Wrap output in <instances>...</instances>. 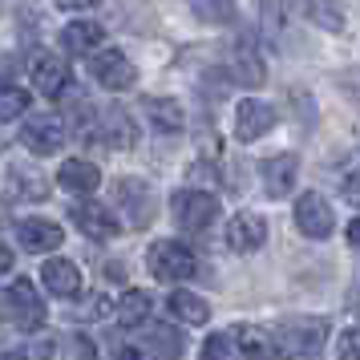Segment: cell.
I'll return each instance as SVG.
<instances>
[{
	"label": "cell",
	"instance_id": "obj_31",
	"mask_svg": "<svg viewBox=\"0 0 360 360\" xmlns=\"http://www.w3.org/2000/svg\"><path fill=\"white\" fill-rule=\"evenodd\" d=\"M61 356L65 360H98V344L89 340V336H69Z\"/></svg>",
	"mask_w": 360,
	"mask_h": 360
},
{
	"label": "cell",
	"instance_id": "obj_5",
	"mask_svg": "<svg viewBox=\"0 0 360 360\" xmlns=\"http://www.w3.org/2000/svg\"><path fill=\"white\" fill-rule=\"evenodd\" d=\"M89 73H94V82L105 85V89H130L134 85V65L130 57L122 49H114V45H105V49L89 53Z\"/></svg>",
	"mask_w": 360,
	"mask_h": 360
},
{
	"label": "cell",
	"instance_id": "obj_10",
	"mask_svg": "<svg viewBox=\"0 0 360 360\" xmlns=\"http://www.w3.org/2000/svg\"><path fill=\"white\" fill-rule=\"evenodd\" d=\"M227 73H231V82H239V85H263L267 82V65H263L259 49H255L247 37L235 41V49H231V57H227Z\"/></svg>",
	"mask_w": 360,
	"mask_h": 360
},
{
	"label": "cell",
	"instance_id": "obj_29",
	"mask_svg": "<svg viewBox=\"0 0 360 360\" xmlns=\"http://www.w3.org/2000/svg\"><path fill=\"white\" fill-rule=\"evenodd\" d=\"M308 13H311L316 25H324V29H332V33L344 29V17H340V4H336V0H308Z\"/></svg>",
	"mask_w": 360,
	"mask_h": 360
},
{
	"label": "cell",
	"instance_id": "obj_2",
	"mask_svg": "<svg viewBox=\"0 0 360 360\" xmlns=\"http://www.w3.org/2000/svg\"><path fill=\"white\" fill-rule=\"evenodd\" d=\"M0 311L13 320L17 328H25V332H33V328L45 324V300H41V292L33 288V279H17L8 292L0 295Z\"/></svg>",
	"mask_w": 360,
	"mask_h": 360
},
{
	"label": "cell",
	"instance_id": "obj_9",
	"mask_svg": "<svg viewBox=\"0 0 360 360\" xmlns=\"http://www.w3.org/2000/svg\"><path fill=\"white\" fill-rule=\"evenodd\" d=\"M276 126V110L267 105V101H255V98H247L235 105V138L239 142H255L259 134H267Z\"/></svg>",
	"mask_w": 360,
	"mask_h": 360
},
{
	"label": "cell",
	"instance_id": "obj_28",
	"mask_svg": "<svg viewBox=\"0 0 360 360\" xmlns=\"http://www.w3.org/2000/svg\"><path fill=\"white\" fill-rule=\"evenodd\" d=\"M239 352H243V348H239V340H235V332H214L211 340L202 344V356L198 360H239Z\"/></svg>",
	"mask_w": 360,
	"mask_h": 360
},
{
	"label": "cell",
	"instance_id": "obj_38",
	"mask_svg": "<svg viewBox=\"0 0 360 360\" xmlns=\"http://www.w3.org/2000/svg\"><path fill=\"white\" fill-rule=\"evenodd\" d=\"M348 243H352V251H360V219L348 223Z\"/></svg>",
	"mask_w": 360,
	"mask_h": 360
},
{
	"label": "cell",
	"instance_id": "obj_13",
	"mask_svg": "<svg viewBox=\"0 0 360 360\" xmlns=\"http://www.w3.org/2000/svg\"><path fill=\"white\" fill-rule=\"evenodd\" d=\"M17 239L25 251H33V255H45V251H57L61 239H65V231L49 223V219H20L17 223Z\"/></svg>",
	"mask_w": 360,
	"mask_h": 360
},
{
	"label": "cell",
	"instance_id": "obj_15",
	"mask_svg": "<svg viewBox=\"0 0 360 360\" xmlns=\"http://www.w3.org/2000/svg\"><path fill=\"white\" fill-rule=\"evenodd\" d=\"M69 85V69L57 53H37L33 57V89L45 94V98H57Z\"/></svg>",
	"mask_w": 360,
	"mask_h": 360
},
{
	"label": "cell",
	"instance_id": "obj_27",
	"mask_svg": "<svg viewBox=\"0 0 360 360\" xmlns=\"http://www.w3.org/2000/svg\"><path fill=\"white\" fill-rule=\"evenodd\" d=\"M191 8L207 25H231L235 20V0H191Z\"/></svg>",
	"mask_w": 360,
	"mask_h": 360
},
{
	"label": "cell",
	"instance_id": "obj_1",
	"mask_svg": "<svg viewBox=\"0 0 360 360\" xmlns=\"http://www.w3.org/2000/svg\"><path fill=\"white\" fill-rule=\"evenodd\" d=\"M271 332V348H276V360L288 356H316L328 340V320L324 316H292V320H279Z\"/></svg>",
	"mask_w": 360,
	"mask_h": 360
},
{
	"label": "cell",
	"instance_id": "obj_20",
	"mask_svg": "<svg viewBox=\"0 0 360 360\" xmlns=\"http://www.w3.org/2000/svg\"><path fill=\"white\" fill-rule=\"evenodd\" d=\"M57 182L65 186V191H73V195H89V191H98V166L85 162V158H65V166L57 170Z\"/></svg>",
	"mask_w": 360,
	"mask_h": 360
},
{
	"label": "cell",
	"instance_id": "obj_17",
	"mask_svg": "<svg viewBox=\"0 0 360 360\" xmlns=\"http://www.w3.org/2000/svg\"><path fill=\"white\" fill-rule=\"evenodd\" d=\"M73 223L89 235V239H114L117 235V219L105 207H98V202H77L73 207Z\"/></svg>",
	"mask_w": 360,
	"mask_h": 360
},
{
	"label": "cell",
	"instance_id": "obj_22",
	"mask_svg": "<svg viewBox=\"0 0 360 360\" xmlns=\"http://www.w3.org/2000/svg\"><path fill=\"white\" fill-rule=\"evenodd\" d=\"M142 105H146V117L158 126V130L179 134L182 126H186V114H182V105L174 98H146Z\"/></svg>",
	"mask_w": 360,
	"mask_h": 360
},
{
	"label": "cell",
	"instance_id": "obj_25",
	"mask_svg": "<svg viewBox=\"0 0 360 360\" xmlns=\"http://www.w3.org/2000/svg\"><path fill=\"white\" fill-rule=\"evenodd\" d=\"M235 340H239V348H243L247 356L255 360H276V348H271V332L267 328H255V324H239L235 328Z\"/></svg>",
	"mask_w": 360,
	"mask_h": 360
},
{
	"label": "cell",
	"instance_id": "obj_34",
	"mask_svg": "<svg viewBox=\"0 0 360 360\" xmlns=\"http://www.w3.org/2000/svg\"><path fill=\"white\" fill-rule=\"evenodd\" d=\"M110 348H114V360H142L134 348H126V340H122V336H114V340H110Z\"/></svg>",
	"mask_w": 360,
	"mask_h": 360
},
{
	"label": "cell",
	"instance_id": "obj_7",
	"mask_svg": "<svg viewBox=\"0 0 360 360\" xmlns=\"http://www.w3.org/2000/svg\"><path fill=\"white\" fill-rule=\"evenodd\" d=\"M20 142H25V150H33V154H57L61 142H65V122L57 114H33L25 122Z\"/></svg>",
	"mask_w": 360,
	"mask_h": 360
},
{
	"label": "cell",
	"instance_id": "obj_3",
	"mask_svg": "<svg viewBox=\"0 0 360 360\" xmlns=\"http://www.w3.org/2000/svg\"><path fill=\"white\" fill-rule=\"evenodd\" d=\"M146 267L154 279H166V283H174V279H191L195 276V251L179 239H166V243H154L146 255Z\"/></svg>",
	"mask_w": 360,
	"mask_h": 360
},
{
	"label": "cell",
	"instance_id": "obj_35",
	"mask_svg": "<svg viewBox=\"0 0 360 360\" xmlns=\"http://www.w3.org/2000/svg\"><path fill=\"white\" fill-rule=\"evenodd\" d=\"M49 352H53V344L45 340V336L37 340V348H33V344H29V356H33V360H45V356H49Z\"/></svg>",
	"mask_w": 360,
	"mask_h": 360
},
{
	"label": "cell",
	"instance_id": "obj_41",
	"mask_svg": "<svg viewBox=\"0 0 360 360\" xmlns=\"http://www.w3.org/2000/svg\"><path fill=\"white\" fill-rule=\"evenodd\" d=\"M0 360H20V356H13V352H4V356H0Z\"/></svg>",
	"mask_w": 360,
	"mask_h": 360
},
{
	"label": "cell",
	"instance_id": "obj_6",
	"mask_svg": "<svg viewBox=\"0 0 360 360\" xmlns=\"http://www.w3.org/2000/svg\"><path fill=\"white\" fill-rule=\"evenodd\" d=\"M295 227L304 231L308 239H328L336 231V214H332V207H328V198L320 191L300 195V202H295Z\"/></svg>",
	"mask_w": 360,
	"mask_h": 360
},
{
	"label": "cell",
	"instance_id": "obj_12",
	"mask_svg": "<svg viewBox=\"0 0 360 360\" xmlns=\"http://www.w3.org/2000/svg\"><path fill=\"white\" fill-rule=\"evenodd\" d=\"M263 239H267V223H263L259 214L239 211L227 223V247H231V251H239V255H247V251H259Z\"/></svg>",
	"mask_w": 360,
	"mask_h": 360
},
{
	"label": "cell",
	"instance_id": "obj_8",
	"mask_svg": "<svg viewBox=\"0 0 360 360\" xmlns=\"http://www.w3.org/2000/svg\"><path fill=\"white\" fill-rule=\"evenodd\" d=\"M114 195H117V202H122L130 227H146L150 219H154V195H150V186L142 179H117Z\"/></svg>",
	"mask_w": 360,
	"mask_h": 360
},
{
	"label": "cell",
	"instance_id": "obj_26",
	"mask_svg": "<svg viewBox=\"0 0 360 360\" xmlns=\"http://www.w3.org/2000/svg\"><path fill=\"white\" fill-rule=\"evenodd\" d=\"M150 308H154V300H150V292H142V288H130V292L117 300V320L122 324H146L150 320Z\"/></svg>",
	"mask_w": 360,
	"mask_h": 360
},
{
	"label": "cell",
	"instance_id": "obj_36",
	"mask_svg": "<svg viewBox=\"0 0 360 360\" xmlns=\"http://www.w3.org/2000/svg\"><path fill=\"white\" fill-rule=\"evenodd\" d=\"M344 195L352 198V202H360V174L356 179H344Z\"/></svg>",
	"mask_w": 360,
	"mask_h": 360
},
{
	"label": "cell",
	"instance_id": "obj_11",
	"mask_svg": "<svg viewBox=\"0 0 360 360\" xmlns=\"http://www.w3.org/2000/svg\"><path fill=\"white\" fill-rule=\"evenodd\" d=\"M259 179H263V191L271 198L292 195L295 179H300V158H295V154H276V158H267V162L259 166Z\"/></svg>",
	"mask_w": 360,
	"mask_h": 360
},
{
	"label": "cell",
	"instance_id": "obj_37",
	"mask_svg": "<svg viewBox=\"0 0 360 360\" xmlns=\"http://www.w3.org/2000/svg\"><path fill=\"white\" fill-rule=\"evenodd\" d=\"M8 82H13V61L0 57V89H8Z\"/></svg>",
	"mask_w": 360,
	"mask_h": 360
},
{
	"label": "cell",
	"instance_id": "obj_32",
	"mask_svg": "<svg viewBox=\"0 0 360 360\" xmlns=\"http://www.w3.org/2000/svg\"><path fill=\"white\" fill-rule=\"evenodd\" d=\"M336 352H340V360H360V324L336 336Z\"/></svg>",
	"mask_w": 360,
	"mask_h": 360
},
{
	"label": "cell",
	"instance_id": "obj_39",
	"mask_svg": "<svg viewBox=\"0 0 360 360\" xmlns=\"http://www.w3.org/2000/svg\"><path fill=\"white\" fill-rule=\"evenodd\" d=\"M57 8H89V4H98V0H53Z\"/></svg>",
	"mask_w": 360,
	"mask_h": 360
},
{
	"label": "cell",
	"instance_id": "obj_33",
	"mask_svg": "<svg viewBox=\"0 0 360 360\" xmlns=\"http://www.w3.org/2000/svg\"><path fill=\"white\" fill-rule=\"evenodd\" d=\"M105 311H110V300L105 295H89L85 308H73V320H101Z\"/></svg>",
	"mask_w": 360,
	"mask_h": 360
},
{
	"label": "cell",
	"instance_id": "obj_19",
	"mask_svg": "<svg viewBox=\"0 0 360 360\" xmlns=\"http://www.w3.org/2000/svg\"><path fill=\"white\" fill-rule=\"evenodd\" d=\"M41 279H45V288H49L53 295H61V300L82 292V271H77L69 259H49L45 267H41Z\"/></svg>",
	"mask_w": 360,
	"mask_h": 360
},
{
	"label": "cell",
	"instance_id": "obj_24",
	"mask_svg": "<svg viewBox=\"0 0 360 360\" xmlns=\"http://www.w3.org/2000/svg\"><path fill=\"white\" fill-rule=\"evenodd\" d=\"M166 308H170V316L174 320H182V324H207L211 320V308H207V300L195 292H174L170 300H166Z\"/></svg>",
	"mask_w": 360,
	"mask_h": 360
},
{
	"label": "cell",
	"instance_id": "obj_30",
	"mask_svg": "<svg viewBox=\"0 0 360 360\" xmlns=\"http://www.w3.org/2000/svg\"><path fill=\"white\" fill-rule=\"evenodd\" d=\"M29 110V94L25 89H0V122H17Z\"/></svg>",
	"mask_w": 360,
	"mask_h": 360
},
{
	"label": "cell",
	"instance_id": "obj_21",
	"mask_svg": "<svg viewBox=\"0 0 360 360\" xmlns=\"http://www.w3.org/2000/svg\"><path fill=\"white\" fill-rule=\"evenodd\" d=\"M8 186H13V195L25 198V202H41V198H49V182L41 170H29V166L13 162L8 166Z\"/></svg>",
	"mask_w": 360,
	"mask_h": 360
},
{
	"label": "cell",
	"instance_id": "obj_14",
	"mask_svg": "<svg viewBox=\"0 0 360 360\" xmlns=\"http://www.w3.org/2000/svg\"><path fill=\"white\" fill-rule=\"evenodd\" d=\"M98 134L110 142V146L117 150H126L138 142V126H134V117L122 110V105H101V114H98Z\"/></svg>",
	"mask_w": 360,
	"mask_h": 360
},
{
	"label": "cell",
	"instance_id": "obj_4",
	"mask_svg": "<svg viewBox=\"0 0 360 360\" xmlns=\"http://www.w3.org/2000/svg\"><path fill=\"white\" fill-rule=\"evenodd\" d=\"M170 207H174V223L182 231H207L219 214V202L211 191H179L170 198Z\"/></svg>",
	"mask_w": 360,
	"mask_h": 360
},
{
	"label": "cell",
	"instance_id": "obj_16",
	"mask_svg": "<svg viewBox=\"0 0 360 360\" xmlns=\"http://www.w3.org/2000/svg\"><path fill=\"white\" fill-rule=\"evenodd\" d=\"M61 45L73 57H89V53H98V45H105V29H101L98 20H73L61 33Z\"/></svg>",
	"mask_w": 360,
	"mask_h": 360
},
{
	"label": "cell",
	"instance_id": "obj_23",
	"mask_svg": "<svg viewBox=\"0 0 360 360\" xmlns=\"http://www.w3.org/2000/svg\"><path fill=\"white\" fill-rule=\"evenodd\" d=\"M146 352L154 360H179L182 356V336L170 324H150L146 328Z\"/></svg>",
	"mask_w": 360,
	"mask_h": 360
},
{
	"label": "cell",
	"instance_id": "obj_40",
	"mask_svg": "<svg viewBox=\"0 0 360 360\" xmlns=\"http://www.w3.org/2000/svg\"><path fill=\"white\" fill-rule=\"evenodd\" d=\"M0 271H13V251L0 243Z\"/></svg>",
	"mask_w": 360,
	"mask_h": 360
},
{
	"label": "cell",
	"instance_id": "obj_18",
	"mask_svg": "<svg viewBox=\"0 0 360 360\" xmlns=\"http://www.w3.org/2000/svg\"><path fill=\"white\" fill-rule=\"evenodd\" d=\"M259 29L271 45H283V37L292 29V0H263L259 4Z\"/></svg>",
	"mask_w": 360,
	"mask_h": 360
}]
</instances>
